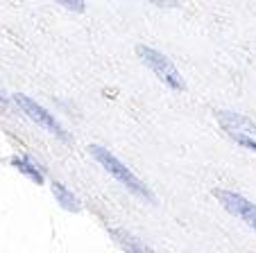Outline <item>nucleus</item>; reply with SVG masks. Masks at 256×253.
I'll return each instance as SVG.
<instances>
[{
  "instance_id": "1",
  "label": "nucleus",
  "mask_w": 256,
  "mask_h": 253,
  "mask_svg": "<svg viewBox=\"0 0 256 253\" xmlns=\"http://www.w3.org/2000/svg\"><path fill=\"white\" fill-rule=\"evenodd\" d=\"M88 154H91V156L96 158V161L100 163V165L104 167V170L112 174L114 179H118V181H120L122 186L127 188V190H132L134 195L143 197V199H150V201L154 199V197H152V192H150V188L145 186V183L140 181V179L136 177L134 172H132V170L125 165V163L118 161V158L114 156L109 149L100 147V145H91V147H88Z\"/></svg>"
},
{
  "instance_id": "2",
  "label": "nucleus",
  "mask_w": 256,
  "mask_h": 253,
  "mask_svg": "<svg viewBox=\"0 0 256 253\" xmlns=\"http://www.w3.org/2000/svg\"><path fill=\"white\" fill-rule=\"evenodd\" d=\"M136 54H138L140 61L150 68V70L154 72L161 81H164V84H168L170 88H174V91H184L186 88L184 79H182L179 70L174 68V63L170 61L166 54H161L159 50L148 48V45H136Z\"/></svg>"
},
{
  "instance_id": "3",
  "label": "nucleus",
  "mask_w": 256,
  "mask_h": 253,
  "mask_svg": "<svg viewBox=\"0 0 256 253\" xmlns=\"http://www.w3.org/2000/svg\"><path fill=\"white\" fill-rule=\"evenodd\" d=\"M216 118L220 122L227 136L232 140H236L238 145L256 152V124L250 118L240 113H234V111H216Z\"/></svg>"
},
{
  "instance_id": "4",
  "label": "nucleus",
  "mask_w": 256,
  "mask_h": 253,
  "mask_svg": "<svg viewBox=\"0 0 256 253\" xmlns=\"http://www.w3.org/2000/svg\"><path fill=\"white\" fill-rule=\"evenodd\" d=\"M213 197H216L232 215H236L238 220H242L250 229L256 231V204H252L250 199H245V197L238 195V192L222 190V188H216V190H213Z\"/></svg>"
},
{
  "instance_id": "5",
  "label": "nucleus",
  "mask_w": 256,
  "mask_h": 253,
  "mask_svg": "<svg viewBox=\"0 0 256 253\" xmlns=\"http://www.w3.org/2000/svg\"><path fill=\"white\" fill-rule=\"evenodd\" d=\"M14 102L23 109V113L28 115L30 120H34L36 124H41L44 129H48V131H52V134H57L59 138H64V129H62V124L54 120V115L52 113H48V111L44 109L41 104H36V102L32 100V97H28V95H23V93H18V95H14Z\"/></svg>"
},
{
  "instance_id": "6",
  "label": "nucleus",
  "mask_w": 256,
  "mask_h": 253,
  "mask_svg": "<svg viewBox=\"0 0 256 253\" xmlns=\"http://www.w3.org/2000/svg\"><path fill=\"white\" fill-rule=\"evenodd\" d=\"M112 235L118 240V244H120L127 253H154L148 244H143L138 238H134L132 233H127V231H122V229H114Z\"/></svg>"
},
{
  "instance_id": "7",
  "label": "nucleus",
  "mask_w": 256,
  "mask_h": 253,
  "mask_svg": "<svg viewBox=\"0 0 256 253\" xmlns=\"http://www.w3.org/2000/svg\"><path fill=\"white\" fill-rule=\"evenodd\" d=\"M52 195L57 197V201L64 206L66 210H80V201H78V197L72 195L70 190H68L64 183H59V181H54L52 183Z\"/></svg>"
},
{
  "instance_id": "8",
  "label": "nucleus",
  "mask_w": 256,
  "mask_h": 253,
  "mask_svg": "<svg viewBox=\"0 0 256 253\" xmlns=\"http://www.w3.org/2000/svg\"><path fill=\"white\" fill-rule=\"evenodd\" d=\"M12 165L14 167H18V172H23V174H28L30 179H32L34 183H44V174L39 172V170H36V167L32 165V163L28 161V158H12Z\"/></svg>"
},
{
  "instance_id": "9",
  "label": "nucleus",
  "mask_w": 256,
  "mask_h": 253,
  "mask_svg": "<svg viewBox=\"0 0 256 253\" xmlns=\"http://www.w3.org/2000/svg\"><path fill=\"white\" fill-rule=\"evenodd\" d=\"M64 7H68V9H72V7H75V9H84V2H62Z\"/></svg>"
},
{
  "instance_id": "10",
  "label": "nucleus",
  "mask_w": 256,
  "mask_h": 253,
  "mask_svg": "<svg viewBox=\"0 0 256 253\" xmlns=\"http://www.w3.org/2000/svg\"><path fill=\"white\" fill-rule=\"evenodd\" d=\"M0 102H2V104H5V102H7V97L2 95V91H0Z\"/></svg>"
}]
</instances>
